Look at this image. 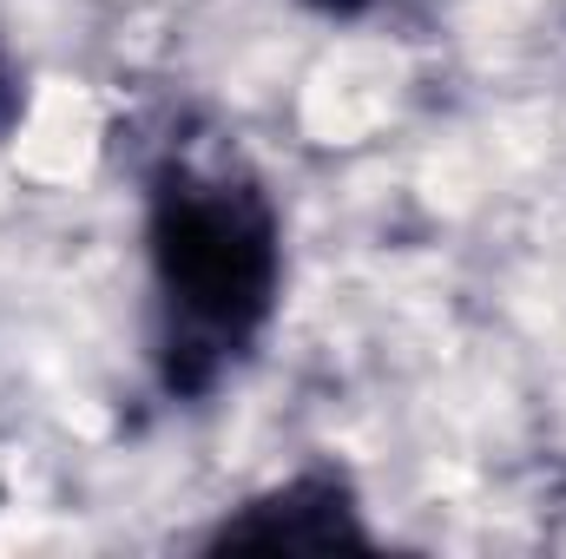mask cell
<instances>
[{"label": "cell", "instance_id": "1", "mask_svg": "<svg viewBox=\"0 0 566 559\" xmlns=\"http://www.w3.org/2000/svg\"><path fill=\"white\" fill-rule=\"evenodd\" d=\"M151 369L171 402L238 376L283 303V218L264 178L224 151L165 145L145 165Z\"/></svg>", "mask_w": 566, "mask_h": 559}, {"label": "cell", "instance_id": "2", "mask_svg": "<svg viewBox=\"0 0 566 559\" xmlns=\"http://www.w3.org/2000/svg\"><path fill=\"white\" fill-rule=\"evenodd\" d=\"M205 553H369L376 534L363 520V494L343 467L310 461L290 481L238 500L218 514V527L198 540Z\"/></svg>", "mask_w": 566, "mask_h": 559}, {"label": "cell", "instance_id": "3", "mask_svg": "<svg viewBox=\"0 0 566 559\" xmlns=\"http://www.w3.org/2000/svg\"><path fill=\"white\" fill-rule=\"evenodd\" d=\"M20 119H27V73H20L13 46H7V33H0V139H7Z\"/></svg>", "mask_w": 566, "mask_h": 559}, {"label": "cell", "instance_id": "4", "mask_svg": "<svg viewBox=\"0 0 566 559\" xmlns=\"http://www.w3.org/2000/svg\"><path fill=\"white\" fill-rule=\"evenodd\" d=\"M296 7H310V13H323V20H356V13H369L376 0H296Z\"/></svg>", "mask_w": 566, "mask_h": 559}]
</instances>
